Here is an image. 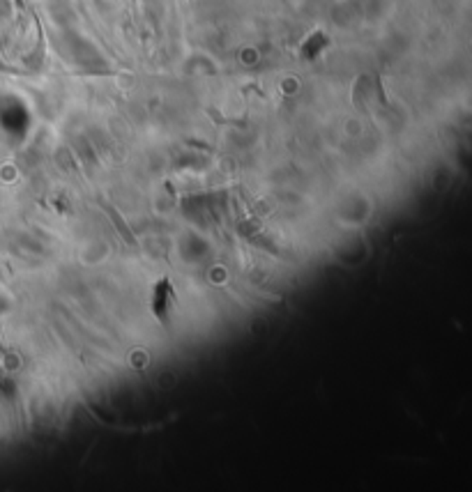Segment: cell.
<instances>
[{
	"mask_svg": "<svg viewBox=\"0 0 472 492\" xmlns=\"http://www.w3.org/2000/svg\"><path fill=\"white\" fill-rule=\"evenodd\" d=\"M102 207H104V212H109L111 221L116 223V230H118L122 237H125L127 244H129V246H136V237H134V233L129 230V226H127L125 219H120V214L116 212V207H113L111 203H107V200H102Z\"/></svg>",
	"mask_w": 472,
	"mask_h": 492,
	"instance_id": "obj_3",
	"label": "cell"
},
{
	"mask_svg": "<svg viewBox=\"0 0 472 492\" xmlns=\"http://www.w3.org/2000/svg\"><path fill=\"white\" fill-rule=\"evenodd\" d=\"M176 300H178V295H176V290H173L171 281L166 276L157 281L155 288H152V302H150L157 322L169 324L171 309H173V304H176Z\"/></svg>",
	"mask_w": 472,
	"mask_h": 492,
	"instance_id": "obj_1",
	"label": "cell"
},
{
	"mask_svg": "<svg viewBox=\"0 0 472 492\" xmlns=\"http://www.w3.org/2000/svg\"><path fill=\"white\" fill-rule=\"evenodd\" d=\"M329 47V37L322 30H313L307 39L300 44V58L302 60H316L322 51Z\"/></svg>",
	"mask_w": 472,
	"mask_h": 492,
	"instance_id": "obj_2",
	"label": "cell"
}]
</instances>
